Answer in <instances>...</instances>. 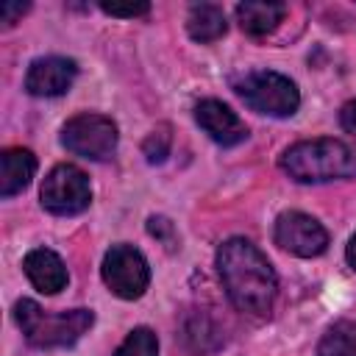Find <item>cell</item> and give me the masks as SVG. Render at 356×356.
Listing matches in <instances>:
<instances>
[{
    "instance_id": "6da1fadb",
    "label": "cell",
    "mask_w": 356,
    "mask_h": 356,
    "mask_svg": "<svg viewBox=\"0 0 356 356\" xmlns=\"http://www.w3.org/2000/svg\"><path fill=\"white\" fill-rule=\"evenodd\" d=\"M217 273L231 303L253 317H264L273 309L278 278L267 256L248 239H225L217 250Z\"/></svg>"
},
{
    "instance_id": "7a4b0ae2",
    "label": "cell",
    "mask_w": 356,
    "mask_h": 356,
    "mask_svg": "<svg viewBox=\"0 0 356 356\" xmlns=\"http://www.w3.org/2000/svg\"><path fill=\"white\" fill-rule=\"evenodd\" d=\"M281 170L298 184H325L356 175V150L339 139H306L284 150Z\"/></svg>"
},
{
    "instance_id": "3957f363",
    "label": "cell",
    "mask_w": 356,
    "mask_h": 356,
    "mask_svg": "<svg viewBox=\"0 0 356 356\" xmlns=\"http://www.w3.org/2000/svg\"><path fill=\"white\" fill-rule=\"evenodd\" d=\"M14 320L22 328L25 339L36 348H67L78 342L95 323L92 309H70V312H44L36 300H17Z\"/></svg>"
},
{
    "instance_id": "277c9868",
    "label": "cell",
    "mask_w": 356,
    "mask_h": 356,
    "mask_svg": "<svg viewBox=\"0 0 356 356\" xmlns=\"http://www.w3.org/2000/svg\"><path fill=\"white\" fill-rule=\"evenodd\" d=\"M234 92L259 114L270 117H289L300 106L298 86L273 70H250L234 81Z\"/></svg>"
},
{
    "instance_id": "5b68a950",
    "label": "cell",
    "mask_w": 356,
    "mask_h": 356,
    "mask_svg": "<svg viewBox=\"0 0 356 356\" xmlns=\"http://www.w3.org/2000/svg\"><path fill=\"white\" fill-rule=\"evenodd\" d=\"M39 197L50 214L72 217V214H81L83 209H89L92 186H89V178L83 175V170H78L75 164H56L44 175Z\"/></svg>"
},
{
    "instance_id": "8992f818",
    "label": "cell",
    "mask_w": 356,
    "mask_h": 356,
    "mask_svg": "<svg viewBox=\"0 0 356 356\" xmlns=\"http://www.w3.org/2000/svg\"><path fill=\"white\" fill-rule=\"evenodd\" d=\"M61 145L75 156L103 161L117 150V125L103 114H78L61 128Z\"/></svg>"
},
{
    "instance_id": "52a82bcc",
    "label": "cell",
    "mask_w": 356,
    "mask_h": 356,
    "mask_svg": "<svg viewBox=\"0 0 356 356\" xmlns=\"http://www.w3.org/2000/svg\"><path fill=\"white\" fill-rule=\"evenodd\" d=\"M100 273H103L106 286L122 300L142 298L147 284H150V267H147L145 256L134 245H114L103 256Z\"/></svg>"
},
{
    "instance_id": "ba28073f",
    "label": "cell",
    "mask_w": 356,
    "mask_h": 356,
    "mask_svg": "<svg viewBox=\"0 0 356 356\" xmlns=\"http://www.w3.org/2000/svg\"><path fill=\"white\" fill-rule=\"evenodd\" d=\"M273 236H275L278 248H284V250H289L292 256H300V259L320 256L328 248V231L312 214H303V211L278 214Z\"/></svg>"
},
{
    "instance_id": "9c48e42d",
    "label": "cell",
    "mask_w": 356,
    "mask_h": 356,
    "mask_svg": "<svg viewBox=\"0 0 356 356\" xmlns=\"http://www.w3.org/2000/svg\"><path fill=\"white\" fill-rule=\"evenodd\" d=\"M78 75V64L64 56H44L31 61L25 72V89L33 97H58L70 92L72 81Z\"/></svg>"
},
{
    "instance_id": "30bf717a",
    "label": "cell",
    "mask_w": 356,
    "mask_h": 356,
    "mask_svg": "<svg viewBox=\"0 0 356 356\" xmlns=\"http://www.w3.org/2000/svg\"><path fill=\"white\" fill-rule=\"evenodd\" d=\"M195 120H197V125L217 142V145H222V147H234V145H239V142H245L248 139V128H245V122L236 117V111H231L225 103H220V100H200L197 106H195Z\"/></svg>"
},
{
    "instance_id": "8fae6325",
    "label": "cell",
    "mask_w": 356,
    "mask_h": 356,
    "mask_svg": "<svg viewBox=\"0 0 356 356\" xmlns=\"http://www.w3.org/2000/svg\"><path fill=\"white\" fill-rule=\"evenodd\" d=\"M22 270L28 275V281L44 292V295H56L67 286V267L61 261V256L50 248H33L25 259H22Z\"/></svg>"
},
{
    "instance_id": "7c38bea8",
    "label": "cell",
    "mask_w": 356,
    "mask_h": 356,
    "mask_svg": "<svg viewBox=\"0 0 356 356\" xmlns=\"http://www.w3.org/2000/svg\"><path fill=\"white\" fill-rule=\"evenodd\" d=\"M36 172V156L25 147H8L0 156V195L11 197L22 192Z\"/></svg>"
},
{
    "instance_id": "4fadbf2b",
    "label": "cell",
    "mask_w": 356,
    "mask_h": 356,
    "mask_svg": "<svg viewBox=\"0 0 356 356\" xmlns=\"http://www.w3.org/2000/svg\"><path fill=\"white\" fill-rule=\"evenodd\" d=\"M286 6L284 3H264V0H248L236 6V19L245 33L250 36H264L275 31V25L284 19Z\"/></svg>"
},
{
    "instance_id": "5bb4252c",
    "label": "cell",
    "mask_w": 356,
    "mask_h": 356,
    "mask_svg": "<svg viewBox=\"0 0 356 356\" xmlns=\"http://www.w3.org/2000/svg\"><path fill=\"white\" fill-rule=\"evenodd\" d=\"M186 31L200 44L217 42L225 33V11L220 6H214V3L192 6L189 8V17H186Z\"/></svg>"
},
{
    "instance_id": "9a60e30c",
    "label": "cell",
    "mask_w": 356,
    "mask_h": 356,
    "mask_svg": "<svg viewBox=\"0 0 356 356\" xmlns=\"http://www.w3.org/2000/svg\"><path fill=\"white\" fill-rule=\"evenodd\" d=\"M317 356H356V320L334 323L323 334L317 345Z\"/></svg>"
},
{
    "instance_id": "2e32d148",
    "label": "cell",
    "mask_w": 356,
    "mask_h": 356,
    "mask_svg": "<svg viewBox=\"0 0 356 356\" xmlns=\"http://www.w3.org/2000/svg\"><path fill=\"white\" fill-rule=\"evenodd\" d=\"M114 356H159V339L150 328H134L122 345L114 350Z\"/></svg>"
},
{
    "instance_id": "e0dca14e",
    "label": "cell",
    "mask_w": 356,
    "mask_h": 356,
    "mask_svg": "<svg viewBox=\"0 0 356 356\" xmlns=\"http://www.w3.org/2000/svg\"><path fill=\"white\" fill-rule=\"evenodd\" d=\"M170 145H172L170 128H167V125H161L159 131H153V134L145 139L142 150H145L147 161H150V164H156V161H164V159H167V153H170Z\"/></svg>"
},
{
    "instance_id": "ac0fdd59",
    "label": "cell",
    "mask_w": 356,
    "mask_h": 356,
    "mask_svg": "<svg viewBox=\"0 0 356 356\" xmlns=\"http://www.w3.org/2000/svg\"><path fill=\"white\" fill-rule=\"evenodd\" d=\"M100 11H106V14H111V17H142V14H147L150 11V6L147 3H100Z\"/></svg>"
},
{
    "instance_id": "d6986e66",
    "label": "cell",
    "mask_w": 356,
    "mask_h": 356,
    "mask_svg": "<svg viewBox=\"0 0 356 356\" xmlns=\"http://www.w3.org/2000/svg\"><path fill=\"white\" fill-rule=\"evenodd\" d=\"M28 8H31L28 3H14V0L3 3V6H0V22H3V28H11Z\"/></svg>"
},
{
    "instance_id": "ffe728a7",
    "label": "cell",
    "mask_w": 356,
    "mask_h": 356,
    "mask_svg": "<svg viewBox=\"0 0 356 356\" xmlns=\"http://www.w3.org/2000/svg\"><path fill=\"white\" fill-rule=\"evenodd\" d=\"M339 122H342V128L356 139V100H348V103L342 106V111H339Z\"/></svg>"
},
{
    "instance_id": "44dd1931",
    "label": "cell",
    "mask_w": 356,
    "mask_h": 356,
    "mask_svg": "<svg viewBox=\"0 0 356 356\" xmlns=\"http://www.w3.org/2000/svg\"><path fill=\"white\" fill-rule=\"evenodd\" d=\"M345 259H348V264L356 270V234L350 236V242H348V248H345Z\"/></svg>"
}]
</instances>
